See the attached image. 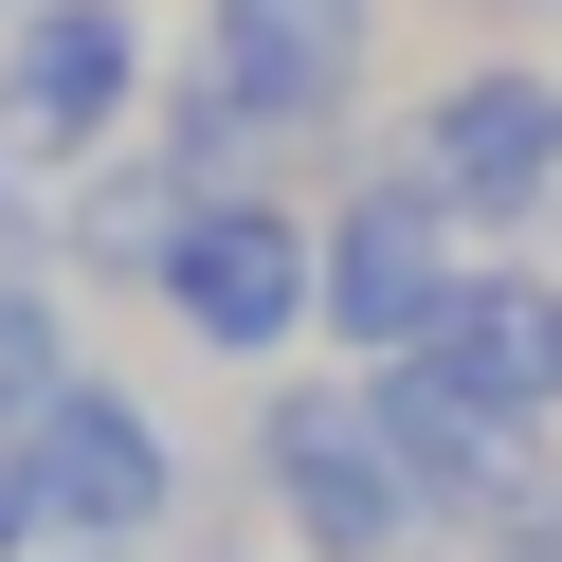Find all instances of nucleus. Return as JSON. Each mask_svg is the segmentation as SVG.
Returning a JSON list of instances; mask_svg holds the SVG:
<instances>
[{
	"instance_id": "1",
	"label": "nucleus",
	"mask_w": 562,
	"mask_h": 562,
	"mask_svg": "<svg viewBox=\"0 0 562 562\" xmlns=\"http://www.w3.org/2000/svg\"><path fill=\"white\" fill-rule=\"evenodd\" d=\"M381 74V0H200V55L164 91V182L236 200V146H308Z\"/></svg>"
},
{
	"instance_id": "2",
	"label": "nucleus",
	"mask_w": 562,
	"mask_h": 562,
	"mask_svg": "<svg viewBox=\"0 0 562 562\" xmlns=\"http://www.w3.org/2000/svg\"><path fill=\"white\" fill-rule=\"evenodd\" d=\"M255 472H272V526H291V562H400L417 526V472L400 436H381V381H291V400H255Z\"/></svg>"
},
{
	"instance_id": "3",
	"label": "nucleus",
	"mask_w": 562,
	"mask_h": 562,
	"mask_svg": "<svg viewBox=\"0 0 562 562\" xmlns=\"http://www.w3.org/2000/svg\"><path fill=\"white\" fill-rule=\"evenodd\" d=\"M164 327L218 345V363H291L308 327H327V218H291V200H200L182 255H164Z\"/></svg>"
},
{
	"instance_id": "4",
	"label": "nucleus",
	"mask_w": 562,
	"mask_h": 562,
	"mask_svg": "<svg viewBox=\"0 0 562 562\" xmlns=\"http://www.w3.org/2000/svg\"><path fill=\"white\" fill-rule=\"evenodd\" d=\"M400 182H417V200H453L472 236L544 218V200H562V74H526V55L436 74V91H417V127H400Z\"/></svg>"
},
{
	"instance_id": "5",
	"label": "nucleus",
	"mask_w": 562,
	"mask_h": 562,
	"mask_svg": "<svg viewBox=\"0 0 562 562\" xmlns=\"http://www.w3.org/2000/svg\"><path fill=\"white\" fill-rule=\"evenodd\" d=\"M146 110V19L127 0H19L0 19V146L19 164H110Z\"/></svg>"
},
{
	"instance_id": "6",
	"label": "nucleus",
	"mask_w": 562,
	"mask_h": 562,
	"mask_svg": "<svg viewBox=\"0 0 562 562\" xmlns=\"http://www.w3.org/2000/svg\"><path fill=\"white\" fill-rule=\"evenodd\" d=\"M453 200H417V182H363L327 218V345L345 363H417V345L453 327V291H472V255H453Z\"/></svg>"
},
{
	"instance_id": "7",
	"label": "nucleus",
	"mask_w": 562,
	"mask_h": 562,
	"mask_svg": "<svg viewBox=\"0 0 562 562\" xmlns=\"http://www.w3.org/2000/svg\"><path fill=\"white\" fill-rule=\"evenodd\" d=\"M37 490H55V544H164L182 508V436H164L127 381H74L37 417Z\"/></svg>"
},
{
	"instance_id": "8",
	"label": "nucleus",
	"mask_w": 562,
	"mask_h": 562,
	"mask_svg": "<svg viewBox=\"0 0 562 562\" xmlns=\"http://www.w3.org/2000/svg\"><path fill=\"white\" fill-rule=\"evenodd\" d=\"M417 381H436V400H472L490 436L544 453V436H562V272H472V291H453V327L417 345Z\"/></svg>"
},
{
	"instance_id": "9",
	"label": "nucleus",
	"mask_w": 562,
	"mask_h": 562,
	"mask_svg": "<svg viewBox=\"0 0 562 562\" xmlns=\"http://www.w3.org/2000/svg\"><path fill=\"white\" fill-rule=\"evenodd\" d=\"M363 381H381V436H400L417 508H453V526H508V508H526V436H490V417L436 400L417 363H363Z\"/></svg>"
},
{
	"instance_id": "10",
	"label": "nucleus",
	"mask_w": 562,
	"mask_h": 562,
	"mask_svg": "<svg viewBox=\"0 0 562 562\" xmlns=\"http://www.w3.org/2000/svg\"><path fill=\"white\" fill-rule=\"evenodd\" d=\"M74 308H55V272H0V436H37L55 400H74Z\"/></svg>"
},
{
	"instance_id": "11",
	"label": "nucleus",
	"mask_w": 562,
	"mask_h": 562,
	"mask_svg": "<svg viewBox=\"0 0 562 562\" xmlns=\"http://www.w3.org/2000/svg\"><path fill=\"white\" fill-rule=\"evenodd\" d=\"M182 218H200V200H182V182L146 164V182H91V200H74V255H91V272H127V291H164Z\"/></svg>"
},
{
	"instance_id": "12",
	"label": "nucleus",
	"mask_w": 562,
	"mask_h": 562,
	"mask_svg": "<svg viewBox=\"0 0 562 562\" xmlns=\"http://www.w3.org/2000/svg\"><path fill=\"white\" fill-rule=\"evenodd\" d=\"M0 562H55V490H37V436H0Z\"/></svg>"
},
{
	"instance_id": "13",
	"label": "nucleus",
	"mask_w": 562,
	"mask_h": 562,
	"mask_svg": "<svg viewBox=\"0 0 562 562\" xmlns=\"http://www.w3.org/2000/svg\"><path fill=\"white\" fill-rule=\"evenodd\" d=\"M472 562H562V490H526V508H508V526H490V544H472Z\"/></svg>"
},
{
	"instance_id": "14",
	"label": "nucleus",
	"mask_w": 562,
	"mask_h": 562,
	"mask_svg": "<svg viewBox=\"0 0 562 562\" xmlns=\"http://www.w3.org/2000/svg\"><path fill=\"white\" fill-rule=\"evenodd\" d=\"M19 182H37V164L0 146V272H37V200H19Z\"/></svg>"
},
{
	"instance_id": "15",
	"label": "nucleus",
	"mask_w": 562,
	"mask_h": 562,
	"mask_svg": "<svg viewBox=\"0 0 562 562\" xmlns=\"http://www.w3.org/2000/svg\"><path fill=\"white\" fill-rule=\"evenodd\" d=\"M55 562H146V544H55Z\"/></svg>"
},
{
	"instance_id": "16",
	"label": "nucleus",
	"mask_w": 562,
	"mask_h": 562,
	"mask_svg": "<svg viewBox=\"0 0 562 562\" xmlns=\"http://www.w3.org/2000/svg\"><path fill=\"white\" fill-rule=\"evenodd\" d=\"M0 19H19V0H0Z\"/></svg>"
}]
</instances>
